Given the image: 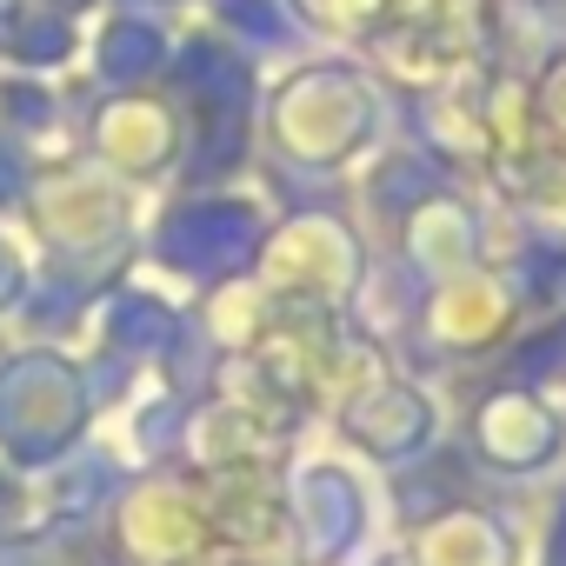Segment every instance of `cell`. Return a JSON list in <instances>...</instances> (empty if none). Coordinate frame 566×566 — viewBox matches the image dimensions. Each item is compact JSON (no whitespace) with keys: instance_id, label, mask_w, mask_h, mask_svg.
<instances>
[{"instance_id":"4","label":"cell","mask_w":566,"mask_h":566,"mask_svg":"<svg viewBox=\"0 0 566 566\" xmlns=\"http://www.w3.org/2000/svg\"><path fill=\"white\" fill-rule=\"evenodd\" d=\"M334 427L380 467H400V460H420L440 433V407L420 380L394 374L387 354H374V340H347V360L334 374Z\"/></svg>"},{"instance_id":"19","label":"cell","mask_w":566,"mask_h":566,"mask_svg":"<svg viewBox=\"0 0 566 566\" xmlns=\"http://www.w3.org/2000/svg\"><path fill=\"white\" fill-rule=\"evenodd\" d=\"M266 314H273V294L260 287L253 273L213 280V294H207V307H200V340H207L220 360H233V354L253 347V334L266 327Z\"/></svg>"},{"instance_id":"31","label":"cell","mask_w":566,"mask_h":566,"mask_svg":"<svg viewBox=\"0 0 566 566\" xmlns=\"http://www.w3.org/2000/svg\"><path fill=\"white\" fill-rule=\"evenodd\" d=\"M506 8H546V0H493V14H506Z\"/></svg>"},{"instance_id":"23","label":"cell","mask_w":566,"mask_h":566,"mask_svg":"<svg viewBox=\"0 0 566 566\" xmlns=\"http://www.w3.org/2000/svg\"><path fill=\"white\" fill-rule=\"evenodd\" d=\"M294 21L334 48H374V34L387 28V0H287Z\"/></svg>"},{"instance_id":"21","label":"cell","mask_w":566,"mask_h":566,"mask_svg":"<svg viewBox=\"0 0 566 566\" xmlns=\"http://www.w3.org/2000/svg\"><path fill=\"white\" fill-rule=\"evenodd\" d=\"M0 54H8V67L21 74H61L74 54H81V34H74V14L61 8H41V0H28V8L14 14V28L0 34Z\"/></svg>"},{"instance_id":"6","label":"cell","mask_w":566,"mask_h":566,"mask_svg":"<svg viewBox=\"0 0 566 566\" xmlns=\"http://www.w3.org/2000/svg\"><path fill=\"white\" fill-rule=\"evenodd\" d=\"M273 213L253 200V193H187L174 200L160 220H154V260L180 280H233V273H253V253L266 240Z\"/></svg>"},{"instance_id":"17","label":"cell","mask_w":566,"mask_h":566,"mask_svg":"<svg viewBox=\"0 0 566 566\" xmlns=\"http://www.w3.org/2000/svg\"><path fill=\"white\" fill-rule=\"evenodd\" d=\"M187 334V321L174 314V301H160L154 287H114L101 307H94V340L107 360H127V367H160L167 347Z\"/></svg>"},{"instance_id":"29","label":"cell","mask_w":566,"mask_h":566,"mask_svg":"<svg viewBox=\"0 0 566 566\" xmlns=\"http://www.w3.org/2000/svg\"><path fill=\"white\" fill-rule=\"evenodd\" d=\"M21 8H28V0H0V34L14 28V14H21Z\"/></svg>"},{"instance_id":"5","label":"cell","mask_w":566,"mask_h":566,"mask_svg":"<svg viewBox=\"0 0 566 566\" xmlns=\"http://www.w3.org/2000/svg\"><path fill=\"white\" fill-rule=\"evenodd\" d=\"M253 280L287 307H334L340 314L367 287V240L354 220L307 207L294 220L266 227V240L253 253Z\"/></svg>"},{"instance_id":"9","label":"cell","mask_w":566,"mask_h":566,"mask_svg":"<svg viewBox=\"0 0 566 566\" xmlns=\"http://www.w3.org/2000/svg\"><path fill=\"white\" fill-rule=\"evenodd\" d=\"M87 154L94 167H107L120 187L140 180H167L187 160V120L174 107V94L134 87V94H107L87 114Z\"/></svg>"},{"instance_id":"22","label":"cell","mask_w":566,"mask_h":566,"mask_svg":"<svg viewBox=\"0 0 566 566\" xmlns=\"http://www.w3.org/2000/svg\"><path fill=\"white\" fill-rule=\"evenodd\" d=\"M433 187H447V174H440V160H427V154H380L374 174H367V200H374V213H380L387 227H400V213L420 207Z\"/></svg>"},{"instance_id":"11","label":"cell","mask_w":566,"mask_h":566,"mask_svg":"<svg viewBox=\"0 0 566 566\" xmlns=\"http://www.w3.org/2000/svg\"><path fill=\"white\" fill-rule=\"evenodd\" d=\"M467 440H473V460H480L486 473L526 480V473H546V467L566 453V420H559V407H553L539 387L500 380V387H486V394L473 400Z\"/></svg>"},{"instance_id":"1","label":"cell","mask_w":566,"mask_h":566,"mask_svg":"<svg viewBox=\"0 0 566 566\" xmlns=\"http://www.w3.org/2000/svg\"><path fill=\"white\" fill-rule=\"evenodd\" d=\"M380 140V87L354 61H307L266 94V147L301 174H340Z\"/></svg>"},{"instance_id":"20","label":"cell","mask_w":566,"mask_h":566,"mask_svg":"<svg viewBox=\"0 0 566 566\" xmlns=\"http://www.w3.org/2000/svg\"><path fill=\"white\" fill-rule=\"evenodd\" d=\"M0 134H14L34 160L48 140H67V107H61V87L48 74H21L8 67L0 74Z\"/></svg>"},{"instance_id":"25","label":"cell","mask_w":566,"mask_h":566,"mask_svg":"<svg viewBox=\"0 0 566 566\" xmlns=\"http://www.w3.org/2000/svg\"><path fill=\"white\" fill-rule=\"evenodd\" d=\"M533 101H539V134L553 147H566V54H553L546 67H533Z\"/></svg>"},{"instance_id":"13","label":"cell","mask_w":566,"mask_h":566,"mask_svg":"<svg viewBox=\"0 0 566 566\" xmlns=\"http://www.w3.org/2000/svg\"><path fill=\"white\" fill-rule=\"evenodd\" d=\"M413 120L427 134V154L440 167H473L486 174L493 160V140H486V61H467L453 67L447 81L420 87L413 94Z\"/></svg>"},{"instance_id":"32","label":"cell","mask_w":566,"mask_h":566,"mask_svg":"<svg viewBox=\"0 0 566 566\" xmlns=\"http://www.w3.org/2000/svg\"><path fill=\"white\" fill-rule=\"evenodd\" d=\"M380 566H413V559H407V553H394V559H380Z\"/></svg>"},{"instance_id":"18","label":"cell","mask_w":566,"mask_h":566,"mask_svg":"<svg viewBox=\"0 0 566 566\" xmlns=\"http://www.w3.org/2000/svg\"><path fill=\"white\" fill-rule=\"evenodd\" d=\"M167 54H174V34L167 21L140 14V8H114L94 34V74L114 87V94H134V87H154L167 74Z\"/></svg>"},{"instance_id":"15","label":"cell","mask_w":566,"mask_h":566,"mask_svg":"<svg viewBox=\"0 0 566 566\" xmlns=\"http://www.w3.org/2000/svg\"><path fill=\"white\" fill-rule=\"evenodd\" d=\"M200 500H207V533L220 553H273L287 539V493H280L273 473H207Z\"/></svg>"},{"instance_id":"28","label":"cell","mask_w":566,"mask_h":566,"mask_svg":"<svg viewBox=\"0 0 566 566\" xmlns=\"http://www.w3.org/2000/svg\"><path fill=\"white\" fill-rule=\"evenodd\" d=\"M220 566H273V553H220Z\"/></svg>"},{"instance_id":"26","label":"cell","mask_w":566,"mask_h":566,"mask_svg":"<svg viewBox=\"0 0 566 566\" xmlns=\"http://www.w3.org/2000/svg\"><path fill=\"white\" fill-rule=\"evenodd\" d=\"M28 187H34V154H28L14 134H0V213L21 207V200H28Z\"/></svg>"},{"instance_id":"7","label":"cell","mask_w":566,"mask_h":566,"mask_svg":"<svg viewBox=\"0 0 566 566\" xmlns=\"http://www.w3.org/2000/svg\"><path fill=\"white\" fill-rule=\"evenodd\" d=\"M347 340H354V334L340 327L334 307H287V301H273L266 327H260L253 347L233 354V360H247L280 400L307 420L314 407H327L334 374H340V360H347Z\"/></svg>"},{"instance_id":"3","label":"cell","mask_w":566,"mask_h":566,"mask_svg":"<svg viewBox=\"0 0 566 566\" xmlns=\"http://www.w3.org/2000/svg\"><path fill=\"white\" fill-rule=\"evenodd\" d=\"M21 207H28L34 233L48 240L54 273L81 280V287H87L94 266L120 260L127 220H134L127 187H120L107 167H94V160H61V167H48V174L34 167V187H28Z\"/></svg>"},{"instance_id":"2","label":"cell","mask_w":566,"mask_h":566,"mask_svg":"<svg viewBox=\"0 0 566 566\" xmlns=\"http://www.w3.org/2000/svg\"><path fill=\"white\" fill-rule=\"evenodd\" d=\"M94 427V394L87 367L67 360L48 340H28L0 360V460L41 473L61 453H74Z\"/></svg>"},{"instance_id":"10","label":"cell","mask_w":566,"mask_h":566,"mask_svg":"<svg viewBox=\"0 0 566 566\" xmlns=\"http://www.w3.org/2000/svg\"><path fill=\"white\" fill-rule=\"evenodd\" d=\"M114 546L127 566H187L213 546L200 480L147 473L114 500Z\"/></svg>"},{"instance_id":"12","label":"cell","mask_w":566,"mask_h":566,"mask_svg":"<svg viewBox=\"0 0 566 566\" xmlns=\"http://www.w3.org/2000/svg\"><path fill=\"white\" fill-rule=\"evenodd\" d=\"M280 493H287V533H294V546H301L307 566H334L340 553L360 546L374 506H367V486H360L354 467H340L327 453L301 460L294 480L280 486Z\"/></svg>"},{"instance_id":"16","label":"cell","mask_w":566,"mask_h":566,"mask_svg":"<svg viewBox=\"0 0 566 566\" xmlns=\"http://www.w3.org/2000/svg\"><path fill=\"white\" fill-rule=\"evenodd\" d=\"M413 566H513L520 539L506 526V513L480 506V500H447L413 526Z\"/></svg>"},{"instance_id":"27","label":"cell","mask_w":566,"mask_h":566,"mask_svg":"<svg viewBox=\"0 0 566 566\" xmlns=\"http://www.w3.org/2000/svg\"><path fill=\"white\" fill-rule=\"evenodd\" d=\"M28 280H34V266L21 260V247H14V240H0V314H8V307H21Z\"/></svg>"},{"instance_id":"30","label":"cell","mask_w":566,"mask_h":566,"mask_svg":"<svg viewBox=\"0 0 566 566\" xmlns=\"http://www.w3.org/2000/svg\"><path fill=\"white\" fill-rule=\"evenodd\" d=\"M553 34H559V54H566V0H553Z\"/></svg>"},{"instance_id":"24","label":"cell","mask_w":566,"mask_h":566,"mask_svg":"<svg viewBox=\"0 0 566 566\" xmlns=\"http://www.w3.org/2000/svg\"><path fill=\"white\" fill-rule=\"evenodd\" d=\"M207 14H213V28L233 48H280V41H294L287 0H207Z\"/></svg>"},{"instance_id":"14","label":"cell","mask_w":566,"mask_h":566,"mask_svg":"<svg viewBox=\"0 0 566 566\" xmlns=\"http://www.w3.org/2000/svg\"><path fill=\"white\" fill-rule=\"evenodd\" d=\"M394 247H400V260L427 280V287H433V280H453V273L480 266V213H473V200H467V193L433 187L420 207H407V213H400Z\"/></svg>"},{"instance_id":"8","label":"cell","mask_w":566,"mask_h":566,"mask_svg":"<svg viewBox=\"0 0 566 566\" xmlns=\"http://www.w3.org/2000/svg\"><path fill=\"white\" fill-rule=\"evenodd\" d=\"M420 347L433 360H480L520 340L526 327V301L500 266H467L453 280H433L420 301Z\"/></svg>"}]
</instances>
